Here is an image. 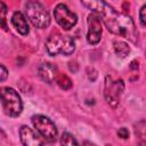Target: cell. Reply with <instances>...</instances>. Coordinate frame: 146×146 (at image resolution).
Instances as JSON below:
<instances>
[{"label": "cell", "instance_id": "obj_1", "mask_svg": "<svg viewBox=\"0 0 146 146\" xmlns=\"http://www.w3.org/2000/svg\"><path fill=\"white\" fill-rule=\"evenodd\" d=\"M81 2L90 9L92 13L97 14L103 21L110 32L113 34L127 38L132 42L136 41L137 31L131 17L117 13L104 0H81Z\"/></svg>", "mask_w": 146, "mask_h": 146}, {"label": "cell", "instance_id": "obj_2", "mask_svg": "<svg viewBox=\"0 0 146 146\" xmlns=\"http://www.w3.org/2000/svg\"><path fill=\"white\" fill-rule=\"evenodd\" d=\"M46 49L51 56H56L58 54L70 56L75 50V42L70 35L52 34L46 42Z\"/></svg>", "mask_w": 146, "mask_h": 146}, {"label": "cell", "instance_id": "obj_3", "mask_svg": "<svg viewBox=\"0 0 146 146\" xmlns=\"http://www.w3.org/2000/svg\"><path fill=\"white\" fill-rule=\"evenodd\" d=\"M0 100L3 111L9 116H18L23 111V103L18 92L10 87L0 88Z\"/></svg>", "mask_w": 146, "mask_h": 146}, {"label": "cell", "instance_id": "obj_4", "mask_svg": "<svg viewBox=\"0 0 146 146\" xmlns=\"http://www.w3.org/2000/svg\"><path fill=\"white\" fill-rule=\"evenodd\" d=\"M26 16L32 24L39 29L48 27L50 24V16L44 7L38 1H29L26 5Z\"/></svg>", "mask_w": 146, "mask_h": 146}, {"label": "cell", "instance_id": "obj_5", "mask_svg": "<svg viewBox=\"0 0 146 146\" xmlns=\"http://www.w3.org/2000/svg\"><path fill=\"white\" fill-rule=\"evenodd\" d=\"M32 123L39 135L44 139V141L54 143L57 139V129L55 123L47 116L36 114L32 116Z\"/></svg>", "mask_w": 146, "mask_h": 146}, {"label": "cell", "instance_id": "obj_6", "mask_svg": "<svg viewBox=\"0 0 146 146\" xmlns=\"http://www.w3.org/2000/svg\"><path fill=\"white\" fill-rule=\"evenodd\" d=\"M124 90V82L122 79L114 80L112 76L107 75L105 79V89H104V95L106 102L112 106L116 107L120 103L121 95L123 94Z\"/></svg>", "mask_w": 146, "mask_h": 146}, {"label": "cell", "instance_id": "obj_7", "mask_svg": "<svg viewBox=\"0 0 146 146\" xmlns=\"http://www.w3.org/2000/svg\"><path fill=\"white\" fill-rule=\"evenodd\" d=\"M54 16L59 26H62L65 30H70L78 22V16L73 11H71L64 3H59L56 6L54 10Z\"/></svg>", "mask_w": 146, "mask_h": 146}, {"label": "cell", "instance_id": "obj_8", "mask_svg": "<svg viewBox=\"0 0 146 146\" xmlns=\"http://www.w3.org/2000/svg\"><path fill=\"white\" fill-rule=\"evenodd\" d=\"M88 33H87V41L90 44H97L100 41L102 38V22H100V17L95 14L91 13L88 16Z\"/></svg>", "mask_w": 146, "mask_h": 146}, {"label": "cell", "instance_id": "obj_9", "mask_svg": "<svg viewBox=\"0 0 146 146\" xmlns=\"http://www.w3.org/2000/svg\"><path fill=\"white\" fill-rule=\"evenodd\" d=\"M19 136H21L22 144L26 145V146H38V145H42L44 143V139H42V137H39L27 125H22L21 127Z\"/></svg>", "mask_w": 146, "mask_h": 146}, {"label": "cell", "instance_id": "obj_10", "mask_svg": "<svg viewBox=\"0 0 146 146\" xmlns=\"http://www.w3.org/2000/svg\"><path fill=\"white\" fill-rule=\"evenodd\" d=\"M38 73L41 80H43L47 83H51L56 80L58 75V68L52 63H43L39 66Z\"/></svg>", "mask_w": 146, "mask_h": 146}, {"label": "cell", "instance_id": "obj_11", "mask_svg": "<svg viewBox=\"0 0 146 146\" xmlns=\"http://www.w3.org/2000/svg\"><path fill=\"white\" fill-rule=\"evenodd\" d=\"M11 24L18 31V33H21L22 35H26L29 33V31H30L27 19H26V17L21 11H15L13 14V16H11Z\"/></svg>", "mask_w": 146, "mask_h": 146}, {"label": "cell", "instance_id": "obj_12", "mask_svg": "<svg viewBox=\"0 0 146 146\" xmlns=\"http://www.w3.org/2000/svg\"><path fill=\"white\" fill-rule=\"evenodd\" d=\"M113 44H114V50H115L117 56L124 58V57H127L129 55L130 48L125 42H123V41H114Z\"/></svg>", "mask_w": 146, "mask_h": 146}, {"label": "cell", "instance_id": "obj_13", "mask_svg": "<svg viewBox=\"0 0 146 146\" xmlns=\"http://www.w3.org/2000/svg\"><path fill=\"white\" fill-rule=\"evenodd\" d=\"M55 81L58 84V87L60 89H63V90H67V89H70L72 87V80L66 74H59L58 73V75H57Z\"/></svg>", "mask_w": 146, "mask_h": 146}, {"label": "cell", "instance_id": "obj_14", "mask_svg": "<svg viewBox=\"0 0 146 146\" xmlns=\"http://www.w3.org/2000/svg\"><path fill=\"white\" fill-rule=\"evenodd\" d=\"M6 16H7V6L2 1H0V27H2L5 31L8 30Z\"/></svg>", "mask_w": 146, "mask_h": 146}, {"label": "cell", "instance_id": "obj_15", "mask_svg": "<svg viewBox=\"0 0 146 146\" xmlns=\"http://www.w3.org/2000/svg\"><path fill=\"white\" fill-rule=\"evenodd\" d=\"M60 144L62 145H78V141L73 135L68 132H64L60 137Z\"/></svg>", "mask_w": 146, "mask_h": 146}, {"label": "cell", "instance_id": "obj_16", "mask_svg": "<svg viewBox=\"0 0 146 146\" xmlns=\"http://www.w3.org/2000/svg\"><path fill=\"white\" fill-rule=\"evenodd\" d=\"M145 11H146V6L144 5V6L140 8V11H139V21H140V24H141V26H145V25H146V17H145Z\"/></svg>", "mask_w": 146, "mask_h": 146}, {"label": "cell", "instance_id": "obj_17", "mask_svg": "<svg viewBox=\"0 0 146 146\" xmlns=\"http://www.w3.org/2000/svg\"><path fill=\"white\" fill-rule=\"evenodd\" d=\"M8 78V71L3 65H0V82L6 81Z\"/></svg>", "mask_w": 146, "mask_h": 146}, {"label": "cell", "instance_id": "obj_18", "mask_svg": "<svg viewBox=\"0 0 146 146\" xmlns=\"http://www.w3.org/2000/svg\"><path fill=\"white\" fill-rule=\"evenodd\" d=\"M117 136L120 138H122V139L129 138V131H128V129L127 128H120L119 131H117Z\"/></svg>", "mask_w": 146, "mask_h": 146}]
</instances>
